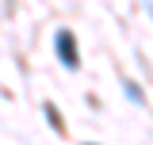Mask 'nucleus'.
Masks as SVG:
<instances>
[{"label":"nucleus","mask_w":153,"mask_h":145,"mask_svg":"<svg viewBox=\"0 0 153 145\" xmlns=\"http://www.w3.org/2000/svg\"><path fill=\"white\" fill-rule=\"evenodd\" d=\"M54 46H57V57H61V65H65V69H76V65H80V54H76L73 35H69V31H57Z\"/></svg>","instance_id":"obj_1"}]
</instances>
